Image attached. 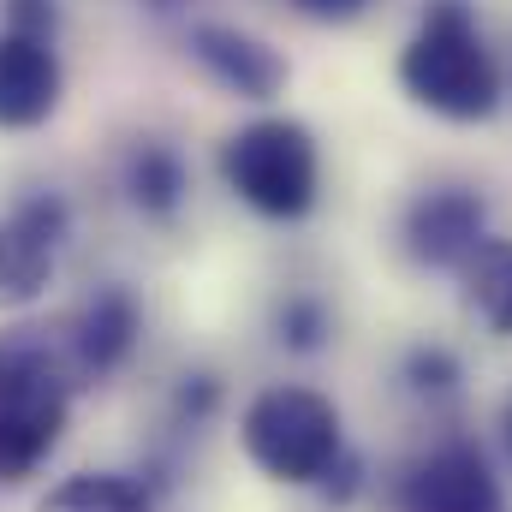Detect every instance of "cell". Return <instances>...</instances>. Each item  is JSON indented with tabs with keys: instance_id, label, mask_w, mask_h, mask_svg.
I'll list each match as a JSON object with an SVG mask.
<instances>
[{
	"instance_id": "cell-17",
	"label": "cell",
	"mask_w": 512,
	"mask_h": 512,
	"mask_svg": "<svg viewBox=\"0 0 512 512\" xmlns=\"http://www.w3.org/2000/svg\"><path fill=\"white\" fill-rule=\"evenodd\" d=\"M215 399H221V393H215L209 376H185V387H179V411H185L191 423H197V417H209V411H215Z\"/></svg>"
},
{
	"instance_id": "cell-19",
	"label": "cell",
	"mask_w": 512,
	"mask_h": 512,
	"mask_svg": "<svg viewBox=\"0 0 512 512\" xmlns=\"http://www.w3.org/2000/svg\"><path fill=\"white\" fill-rule=\"evenodd\" d=\"M501 435H507V453H512V399H507V411H501Z\"/></svg>"
},
{
	"instance_id": "cell-15",
	"label": "cell",
	"mask_w": 512,
	"mask_h": 512,
	"mask_svg": "<svg viewBox=\"0 0 512 512\" xmlns=\"http://www.w3.org/2000/svg\"><path fill=\"white\" fill-rule=\"evenodd\" d=\"M405 382L417 387V393H453L459 358H453L447 346H417V352L405 358Z\"/></svg>"
},
{
	"instance_id": "cell-11",
	"label": "cell",
	"mask_w": 512,
	"mask_h": 512,
	"mask_svg": "<svg viewBox=\"0 0 512 512\" xmlns=\"http://www.w3.org/2000/svg\"><path fill=\"white\" fill-rule=\"evenodd\" d=\"M126 197H131V209L149 215V221L179 215V203H185V161H179V149L137 143L126 155Z\"/></svg>"
},
{
	"instance_id": "cell-9",
	"label": "cell",
	"mask_w": 512,
	"mask_h": 512,
	"mask_svg": "<svg viewBox=\"0 0 512 512\" xmlns=\"http://www.w3.org/2000/svg\"><path fill=\"white\" fill-rule=\"evenodd\" d=\"M191 60L221 90H233L239 102H268L286 84V60L268 42H256L251 30H233V24H197L191 30Z\"/></svg>"
},
{
	"instance_id": "cell-16",
	"label": "cell",
	"mask_w": 512,
	"mask_h": 512,
	"mask_svg": "<svg viewBox=\"0 0 512 512\" xmlns=\"http://www.w3.org/2000/svg\"><path fill=\"white\" fill-rule=\"evenodd\" d=\"M54 24H60V0H6V30L54 42Z\"/></svg>"
},
{
	"instance_id": "cell-2",
	"label": "cell",
	"mask_w": 512,
	"mask_h": 512,
	"mask_svg": "<svg viewBox=\"0 0 512 512\" xmlns=\"http://www.w3.org/2000/svg\"><path fill=\"white\" fill-rule=\"evenodd\" d=\"M399 84L417 108L477 126L501 108V66L465 0H429L417 36L399 48Z\"/></svg>"
},
{
	"instance_id": "cell-1",
	"label": "cell",
	"mask_w": 512,
	"mask_h": 512,
	"mask_svg": "<svg viewBox=\"0 0 512 512\" xmlns=\"http://www.w3.org/2000/svg\"><path fill=\"white\" fill-rule=\"evenodd\" d=\"M72 387H78V370L66 352V328L0 334V483L36 477V465L60 447Z\"/></svg>"
},
{
	"instance_id": "cell-12",
	"label": "cell",
	"mask_w": 512,
	"mask_h": 512,
	"mask_svg": "<svg viewBox=\"0 0 512 512\" xmlns=\"http://www.w3.org/2000/svg\"><path fill=\"white\" fill-rule=\"evenodd\" d=\"M465 274V304L495 328V334H512V239H477V251L459 262Z\"/></svg>"
},
{
	"instance_id": "cell-14",
	"label": "cell",
	"mask_w": 512,
	"mask_h": 512,
	"mask_svg": "<svg viewBox=\"0 0 512 512\" xmlns=\"http://www.w3.org/2000/svg\"><path fill=\"white\" fill-rule=\"evenodd\" d=\"M274 340H280L286 352H316V346L328 340V310H322V298H286L280 316H274Z\"/></svg>"
},
{
	"instance_id": "cell-10",
	"label": "cell",
	"mask_w": 512,
	"mask_h": 512,
	"mask_svg": "<svg viewBox=\"0 0 512 512\" xmlns=\"http://www.w3.org/2000/svg\"><path fill=\"white\" fill-rule=\"evenodd\" d=\"M137 346V304H131L126 286H102L72 322H66V352H72V370L78 387L114 376Z\"/></svg>"
},
{
	"instance_id": "cell-4",
	"label": "cell",
	"mask_w": 512,
	"mask_h": 512,
	"mask_svg": "<svg viewBox=\"0 0 512 512\" xmlns=\"http://www.w3.org/2000/svg\"><path fill=\"white\" fill-rule=\"evenodd\" d=\"M221 173L227 185L268 221H304L316 209L322 161L316 137L298 120H256L221 143Z\"/></svg>"
},
{
	"instance_id": "cell-13",
	"label": "cell",
	"mask_w": 512,
	"mask_h": 512,
	"mask_svg": "<svg viewBox=\"0 0 512 512\" xmlns=\"http://www.w3.org/2000/svg\"><path fill=\"white\" fill-rule=\"evenodd\" d=\"M36 512H155V507H149V489L120 477V471H84V477H66L60 489H48Z\"/></svg>"
},
{
	"instance_id": "cell-18",
	"label": "cell",
	"mask_w": 512,
	"mask_h": 512,
	"mask_svg": "<svg viewBox=\"0 0 512 512\" xmlns=\"http://www.w3.org/2000/svg\"><path fill=\"white\" fill-rule=\"evenodd\" d=\"M304 12H316V18H352V12H364V0H298Z\"/></svg>"
},
{
	"instance_id": "cell-8",
	"label": "cell",
	"mask_w": 512,
	"mask_h": 512,
	"mask_svg": "<svg viewBox=\"0 0 512 512\" xmlns=\"http://www.w3.org/2000/svg\"><path fill=\"white\" fill-rule=\"evenodd\" d=\"M60 108V60L48 36L0 30V131H30Z\"/></svg>"
},
{
	"instance_id": "cell-3",
	"label": "cell",
	"mask_w": 512,
	"mask_h": 512,
	"mask_svg": "<svg viewBox=\"0 0 512 512\" xmlns=\"http://www.w3.org/2000/svg\"><path fill=\"white\" fill-rule=\"evenodd\" d=\"M239 435H245V453H251L256 471L274 483H292V489L322 483L334 471V459L346 453L340 411L316 387H262L245 405Z\"/></svg>"
},
{
	"instance_id": "cell-6",
	"label": "cell",
	"mask_w": 512,
	"mask_h": 512,
	"mask_svg": "<svg viewBox=\"0 0 512 512\" xmlns=\"http://www.w3.org/2000/svg\"><path fill=\"white\" fill-rule=\"evenodd\" d=\"M72 215L60 197H24L0 215V304L18 310V304H36L54 280V251L66 239Z\"/></svg>"
},
{
	"instance_id": "cell-7",
	"label": "cell",
	"mask_w": 512,
	"mask_h": 512,
	"mask_svg": "<svg viewBox=\"0 0 512 512\" xmlns=\"http://www.w3.org/2000/svg\"><path fill=\"white\" fill-rule=\"evenodd\" d=\"M489 233V203L465 185H441L423 191L405 209V251L417 256L423 268H459L465 256L477 251V239Z\"/></svg>"
},
{
	"instance_id": "cell-5",
	"label": "cell",
	"mask_w": 512,
	"mask_h": 512,
	"mask_svg": "<svg viewBox=\"0 0 512 512\" xmlns=\"http://www.w3.org/2000/svg\"><path fill=\"white\" fill-rule=\"evenodd\" d=\"M399 512H507L501 501V477L489 471V459L471 441H447L423 459L405 465L399 489H393Z\"/></svg>"
}]
</instances>
